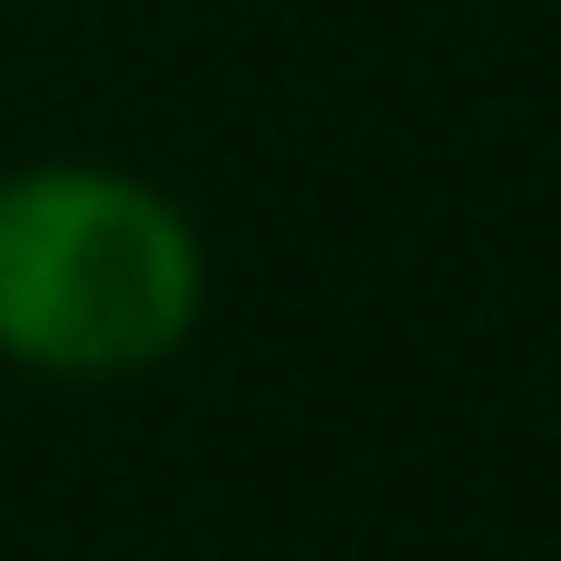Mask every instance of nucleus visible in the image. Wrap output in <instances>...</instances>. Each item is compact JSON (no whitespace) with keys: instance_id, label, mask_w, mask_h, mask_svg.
Listing matches in <instances>:
<instances>
[{"instance_id":"obj_2","label":"nucleus","mask_w":561,"mask_h":561,"mask_svg":"<svg viewBox=\"0 0 561 561\" xmlns=\"http://www.w3.org/2000/svg\"><path fill=\"white\" fill-rule=\"evenodd\" d=\"M0 158H10V148H0Z\"/></svg>"},{"instance_id":"obj_1","label":"nucleus","mask_w":561,"mask_h":561,"mask_svg":"<svg viewBox=\"0 0 561 561\" xmlns=\"http://www.w3.org/2000/svg\"><path fill=\"white\" fill-rule=\"evenodd\" d=\"M217 296L207 227L128 158H0V365L108 394L168 375Z\"/></svg>"}]
</instances>
